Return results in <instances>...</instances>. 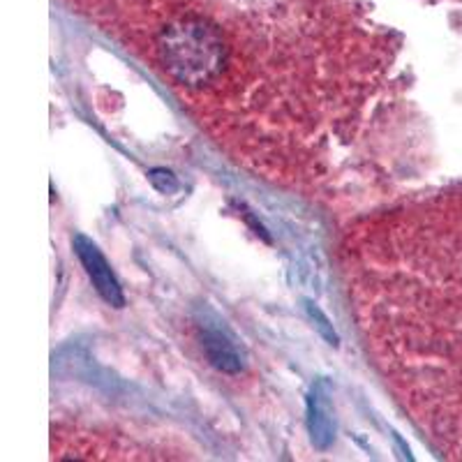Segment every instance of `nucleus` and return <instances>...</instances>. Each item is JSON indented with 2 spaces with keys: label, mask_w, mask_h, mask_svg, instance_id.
Masks as SVG:
<instances>
[{
  "label": "nucleus",
  "mask_w": 462,
  "mask_h": 462,
  "mask_svg": "<svg viewBox=\"0 0 462 462\" xmlns=\"http://www.w3.org/2000/svg\"><path fill=\"white\" fill-rule=\"evenodd\" d=\"M77 250H79L81 262H84L86 268H88L93 282L97 284V289H100V294L105 296L109 303L121 305L123 303L121 289H118V284H116L114 275H111L109 266H106V262L102 259V254L95 250V245H90L86 238H77Z\"/></svg>",
  "instance_id": "nucleus-2"
},
{
  "label": "nucleus",
  "mask_w": 462,
  "mask_h": 462,
  "mask_svg": "<svg viewBox=\"0 0 462 462\" xmlns=\"http://www.w3.org/2000/svg\"><path fill=\"white\" fill-rule=\"evenodd\" d=\"M158 56L173 84L206 88L220 79L229 53L217 28L199 19H179L160 32Z\"/></svg>",
  "instance_id": "nucleus-1"
}]
</instances>
